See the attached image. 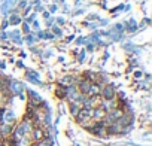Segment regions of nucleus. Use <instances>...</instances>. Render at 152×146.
Masks as SVG:
<instances>
[{
	"instance_id": "nucleus-1",
	"label": "nucleus",
	"mask_w": 152,
	"mask_h": 146,
	"mask_svg": "<svg viewBox=\"0 0 152 146\" xmlns=\"http://www.w3.org/2000/svg\"><path fill=\"white\" fill-rule=\"evenodd\" d=\"M31 136H33V140L37 143V142H42L46 136H45V130L43 128H40V127H36V128H33L31 130Z\"/></svg>"
},
{
	"instance_id": "nucleus-2",
	"label": "nucleus",
	"mask_w": 152,
	"mask_h": 146,
	"mask_svg": "<svg viewBox=\"0 0 152 146\" xmlns=\"http://www.w3.org/2000/svg\"><path fill=\"white\" fill-rule=\"evenodd\" d=\"M102 96H103V99L104 100H113V97H115V88L112 87V85H107V87H104V90L102 91Z\"/></svg>"
},
{
	"instance_id": "nucleus-3",
	"label": "nucleus",
	"mask_w": 152,
	"mask_h": 146,
	"mask_svg": "<svg viewBox=\"0 0 152 146\" xmlns=\"http://www.w3.org/2000/svg\"><path fill=\"white\" fill-rule=\"evenodd\" d=\"M28 97H30V103H31L33 107H37V106H42V104H43L42 99H40L34 91H28Z\"/></svg>"
},
{
	"instance_id": "nucleus-4",
	"label": "nucleus",
	"mask_w": 152,
	"mask_h": 146,
	"mask_svg": "<svg viewBox=\"0 0 152 146\" xmlns=\"http://www.w3.org/2000/svg\"><path fill=\"white\" fill-rule=\"evenodd\" d=\"M99 93H100L99 85H97V84H91V85H90V88H88V93H87V94L91 97V96H97Z\"/></svg>"
},
{
	"instance_id": "nucleus-5",
	"label": "nucleus",
	"mask_w": 152,
	"mask_h": 146,
	"mask_svg": "<svg viewBox=\"0 0 152 146\" xmlns=\"http://www.w3.org/2000/svg\"><path fill=\"white\" fill-rule=\"evenodd\" d=\"M12 90H14V93L21 94V93H23V90H24V87H23V84H21V82L14 81V82H12Z\"/></svg>"
},
{
	"instance_id": "nucleus-6",
	"label": "nucleus",
	"mask_w": 152,
	"mask_h": 146,
	"mask_svg": "<svg viewBox=\"0 0 152 146\" xmlns=\"http://www.w3.org/2000/svg\"><path fill=\"white\" fill-rule=\"evenodd\" d=\"M90 85H91V82H88V81H82V82L79 84V91H81V93H84V94H87V93H88Z\"/></svg>"
},
{
	"instance_id": "nucleus-7",
	"label": "nucleus",
	"mask_w": 152,
	"mask_h": 146,
	"mask_svg": "<svg viewBox=\"0 0 152 146\" xmlns=\"http://www.w3.org/2000/svg\"><path fill=\"white\" fill-rule=\"evenodd\" d=\"M66 93H67V88H64V87H58V88H57V91H55V94H57L60 99L66 97Z\"/></svg>"
},
{
	"instance_id": "nucleus-8",
	"label": "nucleus",
	"mask_w": 152,
	"mask_h": 146,
	"mask_svg": "<svg viewBox=\"0 0 152 146\" xmlns=\"http://www.w3.org/2000/svg\"><path fill=\"white\" fill-rule=\"evenodd\" d=\"M9 23H11V24H18V23H21V18H20L18 15H12L11 20H9Z\"/></svg>"
},
{
	"instance_id": "nucleus-9",
	"label": "nucleus",
	"mask_w": 152,
	"mask_h": 146,
	"mask_svg": "<svg viewBox=\"0 0 152 146\" xmlns=\"http://www.w3.org/2000/svg\"><path fill=\"white\" fill-rule=\"evenodd\" d=\"M79 109H81V107H79L78 104H76V103H72V113H73V115L78 113V112H79Z\"/></svg>"
},
{
	"instance_id": "nucleus-10",
	"label": "nucleus",
	"mask_w": 152,
	"mask_h": 146,
	"mask_svg": "<svg viewBox=\"0 0 152 146\" xmlns=\"http://www.w3.org/2000/svg\"><path fill=\"white\" fill-rule=\"evenodd\" d=\"M5 116H6V119H8V121H12V119H14V113H12V112H6V113H5Z\"/></svg>"
},
{
	"instance_id": "nucleus-11",
	"label": "nucleus",
	"mask_w": 152,
	"mask_h": 146,
	"mask_svg": "<svg viewBox=\"0 0 152 146\" xmlns=\"http://www.w3.org/2000/svg\"><path fill=\"white\" fill-rule=\"evenodd\" d=\"M133 30H136V23L131 20V21H130V31H133Z\"/></svg>"
},
{
	"instance_id": "nucleus-12",
	"label": "nucleus",
	"mask_w": 152,
	"mask_h": 146,
	"mask_svg": "<svg viewBox=\"0 0 152 146\" xmlns=\"http://www.w3.org/2000/svg\"><path fill=\"white\" fill-rule=\"evenodd\" d=\"M63 84H69V85H70V84H72V78H70V76H69V78H64V79H63Z\"/></svg>"
},
{
	"instance_id": "nucleus-13",
	"label": "nucleus",
	"mask_w": 152,
	"mask_h": 146,
	"mask_svg": "<svg viewBox=\"0 0 152 146\" xmlns=\"http://www.w3.org/2000/svg\"><path fill=\"white\" fill-rule=\"evenodd\" d=\"M54 31H55V34H60V33H61V31H60V28H58V27H55V28H54Z\"/></svg>"
},
{
	"instance_id": "nucleus-14",
	"label": "nucleus",
	"mask_w": 152,
	"mask_h": 146,
	"mask_svg": "<svg viewBox=\"0 0 152 146\" xmlns=\"http://www.w3.org/2000/svg\"><path fill=\"white\" fill-rule=\"evenodd\" d=\"M24 31L28 33V26H27V24H24Z\"/></svg>"
},
{
	"instance_id": "nucleus-15",
	"label": "nucleus",
	"mask_w": 152,
	"mask_h": 146,
	"mask_svg": "<svg viewBox=\"0 0 152 146\" xmlns=\"http://www.w3.org/2000/svg\"><path fill=\"white\" fill-rule=\"evenodd\" d=\"M14 2H17V0H14Z\"/></svg>"
}]
</instances>
